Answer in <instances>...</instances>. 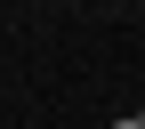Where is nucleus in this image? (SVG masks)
<instances>
[{
  "instance_id": "nucleus-1",
  "label": "nucleus",
  "mask_w": 145,
  "mask_h": 129,
  "mask_svg": "<svg viewBox=\"0 0 145 129\" xmlns=\"http://www.w3.org/2000/svg\"><path fill=\"white\" fill-rule=\"evenodd\" d=\"M113 129H145V113H121V121H113Z\"/></svg>"
}]
</instances>
